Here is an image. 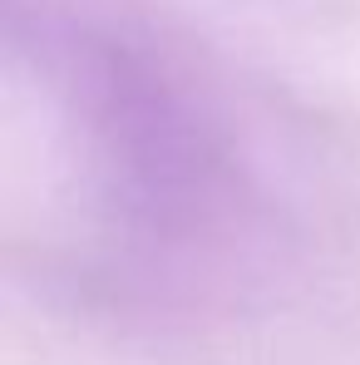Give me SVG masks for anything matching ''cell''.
Instances as JSON below:
<instances>
[{
  "label": "cell",
  "mask_w": 360,
  "mask_h": 365,
  "mask_svg": "<svg viewBox=\"0 0 360 365\" xmlns=\"http://www.w3.org/2000/svg\"><path fill=\"white\" fill-rule=\"evenodd\" d=\"M10 74L40 94L45 148L79 222L148 252H182L242 222L222 128L148 40L60 10L10 15Z\"/></svg>",
  "instance_id": "6da1fadb"
}]
</instances>
